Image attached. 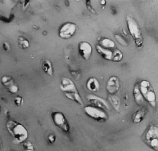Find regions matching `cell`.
I'll list each match as a JSON object with an SVG mask.
<instances>
[{
	"instance_id": "1",
	"label": "cell",
	"mask_w": 158,
	"mask_h": 151,
	"mask_svg": "<svg viewBox=\"0 0 158 151\" xmlns=\"http://www.w3.org/2000/svg\"><path fill=\"white\" fill-rule=\"evenodd\" d=\"M6 129L11 137L18 144L26 141L29 137V133L26 127L14 120H7L6 124Z\"/></svg>"
},
{
	"instance_id": "2",
	"label": "cell",
	"mask_w": 158,
	"mask_h": 151,
	"mask_svg": "<svg viewBox=\"0 0 158 151\" xmlns=\"http://www.w3.org/2000/svg\"><path fill=\"white\" fill-rule=\"evenodd\" d=\"M127 28L130 35H131L136 46L138 48H141L143 45V37L140 27L132 15H127L126 18Z\"/></svg>"
},
{
	"instance_id": "3",
	"label": "cell",
	"mask_w": 158,
	"mask_h": 151,
	"mask_svg": "<svg viewBox=\"0 0 158 151\" xmlns=\"http://www.w3.org/2000/svg\"><path fill=\"white\" fill-rule=\"evenodd\" d=\"M138 86L145 101H147L150 106L155 108L157 104L156 95L151 83L144 80L141 81Z\"/></svg>"
},
{
	"instance_id": "4",
	"label": "cell",
	"mask_w": 158,
	"mask_h": 151,
	"mask_svg": "<svg viewBox=\"0 0 158 151\" xmlns=\"http://www.w3.org/2000/svg\"><path fill=\"white\" fill-rule=\"evenodd\" d=\"M143 141L154 151H158V127L156 124H150L143 134Z\"/></svg>"
},
{
	"instance_id": "5",
	"label": "cell",
	"mask_w": 158,
	"mask_h": 151,
	"mask_svg": "<svg viewBox=\"0 0 158 151\" xmlns=\"http://www.w3.org/2000/svg\"><path fill=\"white\" fill-rule=\"evenodd\" d=\"M84 112L89 117L98 122H105L109 119V115L105 110L92 105L86 106Z\"/></svg>"
},
{
	"instance_id": "6",
	"label": "cell",
	"mask_w": 158,
	"mask_h": 151,
	"mask_svg": "<svg viewBox=\"0 0 158 151\" xmlns=\"http://www.w3.org/2000/svg\"><path fill=\"white\" fill-rule=\"evenodd\" d=\"M54 125L63 133H69L70 130V124L64 114L59 111H55L51 114Z\"/></svg>"
},
{
	"instance_id": "7",
	"label": "cell",
	"mask_w": 158,
	"mask_h": 151,
	"mask_svg": "<svg viewBox=\"0 0 158 151\" xmlns=\"http://www.w3.org/2000/svg\"><path fill=\"white\" fill-rule=\"evenodd\" d=\"M77 30V26L73 22H66L62 24L58 31L59 37L64 39L72 38Z\"/></svg>"
},
{
	"instance_id": "8",
	"label": "cell",
	"mask_w": 158,
	"mask_h": 151,
	"mask_svg": "<svg viewBox=\"0 0 158 151\" xmlns=\"http://www.w3.org/2000/svg\"><path fill=\"white\" fill-rule=\"evenodd\" d=\"M86 98H87L88 101L92 104V106L103 110L105 112L109 110V106L108 103L106 102L105 99L92 94L87 95Z\"/></svg>"
},
{
	"instance_id": "9",
	"label": "cell",
	"mask_w": 158,
	"mask_h": 151,
	"mask_svg": "<svg viewBox=\"0 0 158 151\" xmlns=\"http://www.w3.org/2000/svg\"><path fill=\"white\" fill-rule=\"evenodd\" d=\"M106 89L110 95L117 94L120 89V81L115 76H111L106 82Z\"/></svg>"
},
{
	"instance_id": "10",
	"label": "cell",
	"mask_w": 158,
	"mask_h": 151,
	"mask_svg": "<svg viewBox=\"0 0 158 151\" xmlns=\"http://www.w3.org/2000/svg\"><path fill=\"white\" fill-rule=\"evenodd\" d=\"M78 53L85 60H89L93 52L92 46L87 42H81L78 43Z\"/></svg>"
},
{
	"instance_id": "11",
	"label": "cell",
	"mask_w": 158,
	"mask_h": 151,
	"mask_svg": "<svg viewBox=\"0 0 158 151\" xmlns=\"http://www.w3.org/2000/svg\"><path fill=\"white\" fill-rule=\"evenodd\" d=\"M2 84L11 94H15L19 90L18 86L15 84L14 79L10 76H3L1 78Z\"/></svg>"
},
{
	"instance_id": "12",
	"label": "cell",
	"mask_w": 158,
	"mask_h": 151,
	"mask_svg": "<svg viewBox=\"0 0 158 151\" xmlns=\"http://www.w3.org/2000/svg\"><path fill=\"white\" fill-rule=\"evenodd\" d=\"M60 88L63 92H75L78 93V90L74 83L71 79L67 77H62L61 79Z\"/></svg>"
},
{
	"instance_id": "13",
	"label": "cell",
	"mask_w": 158,
	"mask_h": 151,
	"mask_svg": "<svg viewBox=\"0 0 158 151\" xmlns=\"http://www.w3.org/2000/svg\"><path fill=\"white\" fill-rule=\"evenodd\" d=\"M86 88L90 92H97L100 89V83L96 78L91 77L86 82Z\"/></svg>"
},
{
	"instance_id": "14",
	"label": "cell",
	"mask_w": 158,
	"mask_h": 151,
	"mask_svg": "<svg viewBox=\"0 0 158 151\" xmlns=\"http://www.w3.org/2000/svg\"><path fill=\"white\" fill-rule=\"evenodd\" d=\"M96 50L98 54H99L102 58L106 59V60L111 61L113 57V51L111 50L105 49L103 47L98 46V44L96 45Z\"/></svg>"
},
{
	"instance_id": "15",
	"label": "cell",
	"mask_w": 158,
	"mask_h": 151,
	"mask_svg": "<svg viewBox=\"0 0 158 151\" xmlns=\"http://www.w3.org/2000/svg\"><path fill=\"white\" fill-rule=\"evenodd\" d=\"M98 46L106 50H112L115 47V43L112 39L107 38H102L98 41Z\"/></svg>"
},
{
	"instance_id": "16",
	"label": "cell",
	"mask_w": 158,
	"mask_h": 151,
	"mask_svg": "<svg viewBox=\"0 0 158 151\" xmlns=\"http://www.w3.org/2000/svg\"><path fill=\"white\" fill-rule=\"evenodd\" d=\"M146 114H147V111L144 108H141L137 110L136 112L133 114L132 116L133 122L134 124H139V123L143 121Z\"/></svg>"
},
{
	"instance_id": "17",
	"label": "cell",
	"mask_w": 158,
	"mask_h": 151,
	"mask_svg": "<svg viewBox=\"0 0 158 151\" xmlns=\"http://www.w3.org/2000/svg\"><path fill=\"white\" fill-rule=\"evenodd\" d=\"M133 93L134 100H135V102L137 103V104L139 106L143 105L145 102V100L140 92L139 88V86H138V84H135V86H134Z\"/></svg>"
},
{
	"instance_id": "18",
	"label": "cell",
	"mask_w": 158,
	"mask_h": 151,
	"mask_svg": "<svg viewBox=\"0 0 158 151\" xmlns=\"http://www.w3.org/2000/svg\"><path fill=\"white\" fill-rule=\"evenodd\" d=\"M64 95L66 98L69 99L70 100H73L77 104L80 106H83V100L81 97L80 94L78 93L75 92H64Z\"/></svg>"
},
{
	"instance_id": "19",
	"label": "cell",
	"mask_w": 158,
	"mask_h": 151,
	"mask_svg": "<svg viewBox=\"0 0 158 151\" xmlns=\"http://www.w3.org/2000/svg\"><path fill=\"white\" fill-rule=\"evenodd\" d=\"M42 67L43 71H44V72L46 74L48 75V76H52L53 75L54 70H53L52 63L49 60V59H45L42 61Z\"/></svg>"
},
{
	"instance_id": "20",
	"label": "cell",
	"mask_w": 158,
	"mask_h": 151,
	"mask_svg": "<svg viewBox=\"0 0 158 151\" xmlns=\"http://www.w3.org/2000/svg\"><path fill=\"white\" fill-rule=\"evenodd\" d=\"M109 100L114 110L117 111V112H119L120 111V107H121V103L120 100L115 95H110L109 94L108 96Z\"/></svg>"
},
{
	"instance_id": "21",
	"label": "cell",
	"mask_w": 158,
	"mask_h": 151,
	"mask_svg": "<svg viewBox=\"0 0 158 151\" xmlns=\"http://www.w3.org/2000/svg\"><path fill=\"white\" fill-rule=\"evenodd\" d=\"M18 45L20 48L25 50L30 47V42L26 38L23 36H19L18 39Z\"/></svg>"
},
{
	"instance_id": "22",
	"label": "cell",
	"mask_w": 158,
	"mask_h": 151,
	"mask_svg": "<svg viewBox=\"0 0 158 151\" xmlns=\"http://www.w3.org/2000/svg\"><path fill=\"white\" fill-rule=\"evenodd\" d=\"M123 58V54L120 50H116L115 51L113 52V57L111 61L114 62H121Z\"/></svg>"
},
{
	"instance_id": "23",
	"label": "cell",
	"mask_w": 158,
	"mask_h": 151,
	"mask_svg": "<svg viewBox=\"0 0 158 151\" xmlns=\"http://www.w3.org/2000/svg\"><path fill=\"white\" fill-rule=\"evenodd\" d=\"M22 149L23 151H35L34 146L32 144V142L30 141H26L24 142H23Z\"/></svg>"
},
{
	"instance_id": "24",
	"label": "cell",
	"mask_w": 158,
	"mask_h": 151,
	"mask_svg": "<svg viewBox=\"0 0 158 151\" xmlns=\"http://www.w3.org/2000/svg\"><path fill=\"white\" fill-rule=\"evenodd\" d=\"M114 38H115V39L117 40V42L119 43L121 46H123V47L128 46V42L123 36H122V35H121L120 34H114Z\"/></svg>"
},
{
	"instance_id": "25",
	"label": "cell",
	"mask_w": 158,
	"mask_h": 151,
	"mask_svg": "<svg viewBox=\"0 0 158 151\" xmlns=\"http://www.w3.org/2000/svg\"><path fill=\"white\" fill-rule=\"evenodd\" d=\"M14 102L15 106H20L22 105L23 102V97L21 96H15L14 99Z\"/></svg>"
},
{
	"instance_id": "26",
	"label": "cell",
	"mask_w": 158,
	"mask_h": 151,
	"mask_svg": "<svg viewBox=\"0 0 158 151\" xmlns=\"http://www.w3.org/2000/svg\"><path fill=\"white\" fill-rule=\"evenodd\" d=\"M86 7H87L88 10L90 11V12H91L93 14H94V15H97V14L96 13V11L94 10V9L93 8V7L91 6V2H90V1H86Z\"/></svg>"
},
{
	"instance_id": "27",
	"label": "cell",
	"mask_w": 158,
	"mask_h": 151,
	"mask_svg": "<svg viewBox=\"0 0 158 151\" xmlns=\"http://www.w3.org/2000/svg\"><path fill=\"white\" fill-rule=\"evenodd\" d=\"M70 73L71 75L73 76V78H76V79H78L79 77L81 76V71H78V70H70Z\"/></svg>"
},
{
	"instance_id": "28",
	"label": "cell",
	"mask_w": 158,
	"mask_h": 151,
	"mask_svg": "<svg viewBox=\"0 0 158 151\" xmlns=\"http://www.w3.org/2000/svg\"><path fill=\"white\" fill-rule=\"evenodd\" d=\"M56 137L54 134H51L48 137V141L50 144H54V143L56 142Z\"/></svg>"
},
{
	"instance_id": "29",
	"label": "cell",
	"mask_w": 158,
	"mask_h": 151,
	"mask_svg": "<svg viewBox=\"0 0 158 151\" xmlns=\"http://www.w3.org/2000/svg\"><path fill=\"white\" fill-rule=\"evenodd\" d=\"M3 49L4 50L6 51H8L10 50V46L7 42H3Z\"/></svg>"
},
{
	"instance_id": "30",
	"label": "cell",
	"mask_w": 158,
	"mask_h": 151,
	"mask_svg": "<svg viewBox=\"0 0 158 151\" xmlns=\"http://www.w3.org/2000/svg\"><path fill=\"white\" fill-rule=\"evenodd\" d=\"M106 2L105 0H101V1H100V4L102 6H105L106 5Z\"/></svg>"
},
{
	"instance_id": "31",
	"label": "cell",
	"mask_w": 158,
	"mask_h": 151,
	"mask_svg": "<svg viewBox=\"0 0 158 151\" xmlns=\"http://www.w3.org/2000/svg\"><path fill=\"white\" fill-rule=\"evenodd\" d=\"M111 10H112V14H117V11H116V9H115V7H111Z\"/></svg>"
},
{
	"instance_id": "32",
	"label": "cell",
	"mask_w": 158,
	"mask_h": 151,
	"mask_svg": "<svg viewBox=\"0 0 158 151\" xmlns=\"http://www.w3.org/2000/svg\"><path fill=\"white\" fill-rule=\"evenodd\" d=\"M1 112H2V107L0 106V114H1Z\"/></svg>"
}]
</instances>
